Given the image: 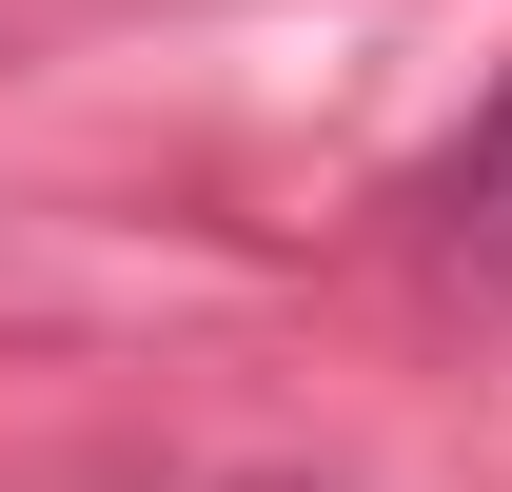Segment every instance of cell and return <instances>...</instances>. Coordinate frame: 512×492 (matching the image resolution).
<instances>
[{
  "mask_svg": "<svg viewBox=\"0 0 512 492\" xmlns=\"http://www.w3.org/2000/svg\"><path fill=\"white\" fill-rule=\"evenodd\" d=\"M414 217H434V276H473V296H512V79L473 99V138H453L434 178H414Z\"/></svg>",
  "mask_w": 512,
  "mask_h": 492,
  "instance_id": "obj_1",
  "label": "cell"
},
{
  "mask_svg": "<svg viewBox=\"0 0 512 492\" xmlns=\"http://www.w3.org/2000/svg\"><path fill=\"white\" fill-rule=\"evenodd\" d=\"M256 492H316V473H256Z\"/></svg>",
  "mask_w": 512,
  "mask_h": 492,
  "instance_id": "obj_2",
  "label": "cell"
}]
</instances>
